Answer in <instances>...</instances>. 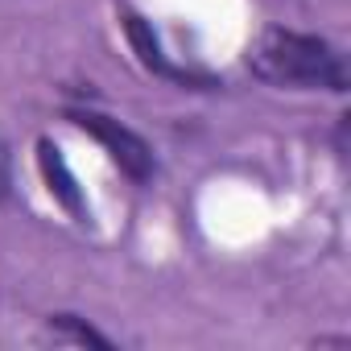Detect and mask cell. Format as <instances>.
<instances>
[{"label":"cell","mask_w":351,"mask_h":351,"mask_svg":"<svg viewBox=\"0 0 351 351\" xmlns=\"http://www.w3.org/2000/svg\"><path fill=\"white\" fill-rule=\"evenodd\" d=\"M38 165H42V178L50 182V195L75 215L83 219V195H79V182H75V173L66 169V157L54 141H38Z\"/></svg>","instance_id":"3957f363"},{"label":"cell","mask_w":351,"mask_h":351,"mask_svg":"<svg viewBox=\"0 0 351 351\" xmlns=\"http://www.w3.org/2000/svg\"><path fill=\"white\" fill-rule=\"evenodd\" d=\"M54 322H58V326H66V330H71V335H75V339H79V343H95V347H112V343H108V339H104V335H95V330H91V326H79V322H75V318H71V314H58V318H54Z\"/></svg>","instance_id":"5b68a950"},{"label":"cell","mask_w":351,"mask_h":351,"mask_svg":"<svg viewBox=\"0 0 351 351\" xmlns=\"http://www.w3.org/2000/svg\"><path fill=\"white\" fill-rule=\"evenodd\" d=\"M5 182H9V157H5V145H0V195H5Z\"/></svg>","instance_id":"8992f818"},{"label":"cell","mask_w":351,"mask_h":351,"mask_svg":"<svg viewBox=\"0 0 351 351\" xmlns=\"http://www.w3.org/2000/svg\"><path fill=\"white\" fill-rule=\"evenodd\" d=\"M248 66L256 79L277 87H326L347 91V66L343 58L314 34L293 29H265L256 46L248 50Z\"/></svg>","instance_id":"6da1fadb"},{"label":"cell","mask_w":351,"mask_h":351,"mask_svg":"<svg viewBox=\"0 0 351 351\" xmlns=\"http://www.w3.org/2000/svg\"><path fill=\"white\" fill-rule=\"evenodd\" d=\"M124 29H128V38H132V46H136V54H141V62L149 66V71H161V75H169V62L161 58V46H157V34L141 21V17H124Z\"/></svg>","instance_id":"277c9868"},{"label":"cell","mask_w":351,"mask_h":351,"mask_svg":"<svg viewBox=\"0 0 351 351\" xmlns=\"http://www.w3.org/2000/svg\"><path fill=\"white\" fill-rule=\"evenodd\" d=\"M71 120L83 128V132H91L104 149H108V157L128 173L132 182H145V178H153V149L132 132V128H124L120 120H112V116H99V112H71Z\"/></svg>","instance_id":"7a4b0ae2"}]
</instances>
